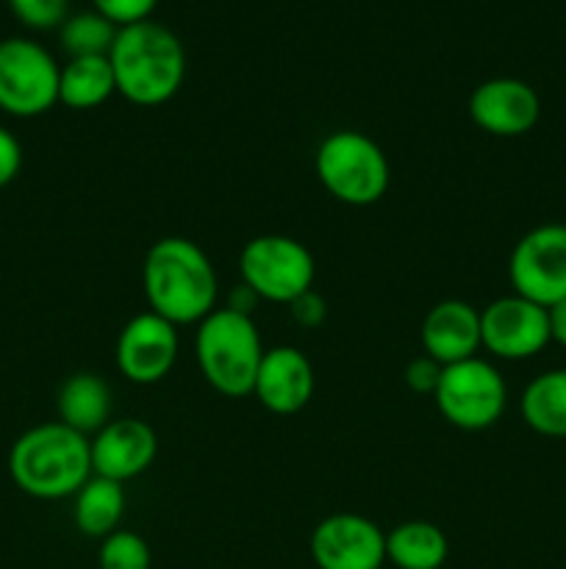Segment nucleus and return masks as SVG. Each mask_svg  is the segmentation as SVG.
Segmentation results:
<instances>
[{
	"mask_svg": "<svg viewBox=\"0 0 566 569\" xmlns=\"http://www.w3.org/2000/svg\"><path fill=\"white\" fill-rule=\"evenodd\" d=\"M142 289L150 311L172 326H194L216 309L220 278L198 242L164 237L144 253Z\"/></svg>",
	"mask_w": 566,
	"mask_h": 569,
	"instance_id": "f257e3e1",
	"label": "nucleus"
},
{
	"mask_svg": "<svg viewBox=\"0 0 566 569\" xmlns=\"http://www.w3.org/2000/svg\"><path fill=\"white\" fill-rule=\"evenodd\" d=\"M117 94L133 106L153 109L178 94L186 78V53L175 33L153 20L117 31L109 50Z\"/></svg>",
	"mask_w": 566,
	"mask_h": 569,
	"instance_id": "f03ea898",
	"label": "nucleus"
},
{
	"mask_svg": "<svg viewBox=\"0 0 566 569\" xmlns=\"http://www.w3.org/2000/svg\"><path fill=\"white\" fill-rule=\"evenodd\" d=\"M9 476L28 498H72L92 478L89 437L59 420L28 428L9 450Z\"/></svg>",
	"mask_w": 566,
	"mask_h": 569,
	"instance_id": "7ed1b4c3",
	"label": "nucleus"
},
{
	"mask_svg": "<svg viewBox=\"0 0 566 569\" xmlns=\"http://www.w3.org/2000/svg\"><path fill=\"white\" fill-rule=\"evenodd\" d=\"M194 356L205 383L222 398L253 395L264 345L253 317L216 306L205 320L198 322Z\"/></svg>",
	"mask_w": 566,
	"mask_h": 569,
	"instance_id": "20e7f679",
	"label": "nucleus"
},
{
	"mask_svg": "<svg viewBox=\"0 0 566 569\" xmlns=\"http://www.w3.org/2000/svg\"><path fill=\"white\" fill-rule=\"evenodd\" d=\"M314 172L331 198L353 209L377 203L392 183V167L381 144L350 128L322 139L314 156Z\"/></svg>",
	"mask_w": 566,
	"mask_h": 569,
	"instance_id": "39448f33",
	"label": "nucleus"
},
{
	"mask_svg": "<svg viewBox=\"0 0 566 569\" xmlns=\"http://www.w3.org/2000/svg\"><path fill=\"white\" fill-rule=\"evenodd\" d=\"M239 276L266 303L289 306L314 289L316 261L303 242L286 233H261L239 253Z\"/></svg>",
	"mask_w": 566,
	"mask_h": 569,
	"instance_id": "423d86ee",
	"label": "nucleus"
},
{
	"mask_svg": "<svg viewBox=\"0 0 566 569\" xmlns=\"http://www.w3.org/2000/svg\"><path fill=\"white\" fill-rule=\"evenodd\" d=\"M433 400L449 426L461 431H486L505 415L508 387L492 361L472 356L458 365L442 367Z\"/></svg>",
	"mask_w": 566,
	"mask_h": 569,
	"instance_id": "0eeeda50",
	"label": "nucleus"
},
{
	"mask_svg": "<svg viewBox=\"0 0 566 569\" xmlns=\"http://www.w3.org/2000/svg\"><path fill=\"white\" fill-rule=\"evenodd\" d=\"M61 67L28 37L0 39V111L17 120L48 114L59 103Z\"/></svg>",
	"mask_w": 566,
	"mask_h": 569,
	"instance_id": "6e6552de",
	"label": "nucleus"
},
{
	"mask_svg": "<svg viewBox=\"0 0 566 569\" xmlns=\"http://www.w3.org/2000/svg\"><path fill=\"white\" fill-rule=\"evenodd\" d=\"M514 295L549 309L566 298V226L544 222L514 244L508 259Z\"/></svg>",
	"mask_w": 566,
	"mask_h": 569,
	"instance_id": "1a4fd4ad",
	"label": "nucleus"
},
{
	"mask_svg": "<svg viewBox=\"0 0 566 569\" xmlns=\"http://www.w3.org/2000/svg\"><path fill=\"white\" fill-rule=\"evenodd\" d=\"M481 345L494 359H533L549 345L547 309L519 295L492 300L481 311Z\"/></svg>",
	"mask_w": 566,
	"mask_h": 569,
	"instance_id": "9d476101",
	"label": "nucleus"
},
{
	"mask_svg": "<svg viewBox=\"0 0 566 569\" xmlns=\"http://www.w3.org/2000/svg\"><path fill=\"white\" fill-rule=\"evenodd\" d=\"M178 348H181L178 326L155 311H142L131 317L117 337V370L131 383L150 387L170 376L178 361Z\"/></svg>",
	"mask_w": 566,
	"mask_h": 569,
	"instance_id": "9b49d317",
	"label": "nucleus"
},
{
	"mask_svg": "<svg viewBox=\"0 0 566 569\" xmlns=\"http://www.w3.org/2000/svg\"><path fill=\"white\" fill-rule=\"evenodd\" d=\"M316 569H381L386 565V533L364 515L325 517L311 533Z\"/></svg>",
	"mask_w": 566,
	"mask_h": 569,
	"instance_id": "f8f14e48",
	"label": "nucleus"
},
{
	"mask_svg": "<svg viewBox=\"0 0 566 569\" xmlns=\"http://www.w3.org/2000/svg\"><path fill=\"white\" fill-rule=\"evenodd\" d=\"M469 117L483 133L492 137H525L542 117V98L519 78H488L472 89Z\"/></svg>",
	"mask_w": 566,
	"mask_h": 569,
	"instance_id": "ddd939ff",
	"label": "nucleus"
},
{
	"mask_svg": "<svg viewBox=\"0 0 566 569\" xmlns=\"http://www.w3.org/2000/svg\"><path fill=\"white\" fill-rule=\"evenodd\" d=\"M89 448H92L94 476L128 483L150 470L155 453H159V437L139 417H122V420L105 422L89 439Z\"/></svg>",
	"mask_w": 566,
	"mask_h": 569,
	"instance_id": "4468645a",
	"label": "nucleus"
},
{
	"mask_svg": "<svg viewBox=\"0 0 566 569\" xmlns=\"http://www.w3.org/2000/svg\"><path fill=\"white\" fill-rule=\"evenodd\" d=\"M314 367L309 356L294 345H277L264 350L259 376H255L253 395L272 415H297L314 398Z\"/></svg>",
	"mask_w": 566,
	"mask_h": 569,
	"instance_id": "2eb2a0df",
	"label": "nucleus"
},
{
	"mask_svg": "<svg viewBox=\"0 0 566 569\" xmlns=\"http://www.w3.org/2000/svg\"><path fill=\"white\" fill-rule=\"evenodd\" d=\"M422 348L425 356L442 367L477 356L481 345V311L466 300H442L422 320Z\"/></svg>",
	"mask_w": 566,
	"mask_h": 569,
	"instance_id": "dca6fc26",
	"label": "nucleus"
},
{
	"mask_svg": "<svg viewBox=\"0 0 566 569\" xmlns=\"http://www.w3.org/2000/svg\"><path fill=\"white\" fill-rule=\"evenodd\" d=\"M55 411L59 422H64L72 431L98 433L111 417V389L98 372H75L61 383L55 395Z\"/></svg>",
	"mask_w": 566,
	"mask_h": 569,
	"instance_id": "f3484780",
	"label": "nucleus"
},
{
	"mask_svg": "<svg viewBox=\"0 0 566 569\" xmlns=\"http://www.w3.org/2000/svg\"><path fill=\"white\" fill-rule=\"evenodd\" d=\"M72 498V520L83 537L105 539L120 528L125 515V483L92 472V478Z\"/></svg>",
	"mask_w": 566,
	"mask_h": 569,
	"instance_id": "a211bd4d",
	"label": "nucleus"
},
{
	"mask_svg": "<svg viewBox=\"0 0 566 569\" xmlns=\"http://www.w3.org/2000/svg\"><path fill=\"white\" fill-rule=\"evenodd\" d=\"M519 411L538 437L566 439V367L533 378L522 392Z\"/></svg>",
	"mask_w": 566,
	"mask_h": 569,
	"instance_id": "6ab92c4d",
	"label": "nucleus"
},
{
	"mask_svg": "<svg viewBox=\"0 0 566 569\" xmlns=\"http://www.w3.org/2000/svg\"><path fill=\"white\" fill-rule=\"evenodd\" d=\"M111 94H117V83L109 56L67 59V64L61 67L59 103H64L67 109H98V106H103Z\"/></svg>",
	"mask_w": 566,
	"mask_h": 569,
	"instance_id": "aec40b11",
	"label": "nucleus"
},
{
	"mask_svg": "<svg viewBox=\"0 0 566 569\" xmlns=\"http://www.w3.org/2000/svg\"><path fill=\"white\" fill-rule=\"evenodd\" d=\"M447 556V537L427 520L400 522L386 533V561L397 569H442Z\"/></svg>",
	"mask_w": 566,
	"mask_h": 569,
	"instance_id": "412c9836",
	"label": "nucleus"
},
{
	"mask_svg": "<svg viewBox=\"0 0 566 569\" xmlns=\"http://www.w3.org/2000/svg\"><path fill=\"white\" fill-rule=\"evenodd\" d=\"M117 31L120 28L105 20L103 14H98V11H81V14H72L61 22L59 42L70 59H81V56H109Z\"/></svg>",
	"mask_w": 566,
	"mask_h": 569,
	"instance_id": "4be33fe9",
	"label": "nucleus"
},
{
	"mask_svg": "<svg viewBox=\"0 0 566 569\" xmlns=\"http://www.w3.org/2000/svg\"><path fill=\"white\" fill-rule=\"evenodd\" d=\"M100 569H150L153 567V553L150 545L139 537L137 531H122L117 528L105 539H100L98 550Z\"/></svg>",
	"mask_w": 566,
	"mask_h": 569,
	"instance_id": "5701e85b",
	"label": "nucleus"
},
{
	"mask_svg": "<svg viewBox=\"0 0 566 569\" xmlns=\"http://www.w3.org/2000/svg\"><path fill=\"white\" fill-rule=\"evenodd\" d=\"M9 9L22 26L50 31V28H61V22L67 20L70 0H9Z\"/></svg>",
	"mask_w": 566,
	"mask_h": 569,
	"instance_id": "b1692460",
	"label": "nucleus"
},
{
	"mask_svg": "<svg viewBox=\"0 0 566 569\" xmlns=\"http://www.w3.org/2000/svg\"><path fill=\"white\" fill-rule=\"evenodd\" d=\"M155 3H159V0H92L94 11L103 14L109 22H114L117 28L150 20Z\"/></svg>",
	"mask_w": 566,
	"mask_h": 569,
	"instance_id": "393cba45",
	"label": "nucleus"
},
{
	"mask_svg": "<svg viewBox=\"0 0 566 569\" xmlns=\"http://www.w3.org/2000/svg\"><path fill=\"white\" fill-rule=\"evenodd\" d=\"M438 378H442V365L433 361L431 356H416L405 367V387L416 395H431L436 392Z\"/></svg>",
	"mask_w": 566,
	"mask_h": 569,
	"instance_id": "a878e982",
	"label": "nucleus"
},
{
	"mask_svg": "<svg viewBox=\"0 0 566 569\" xmlns=\"http://www.w3.org/2000/svg\"><path fill=\"white\" fill-rule=\"evenodd\" d=\"M289 311H292L294 322L303 328H320L322 322L327 320L325 298H322L320 292H314V289H309V292H303L300 298H294L292 303H289Z\"/></svg>",
	"mask_w": 566,
	"mask_h": 569,
	"instance_id": "bb28decb",
	"label": "nucleus"
},
{
	"mask_svg": "<svg viewBox=\"0 0 566 569\" xmlns=\"http://www.w3.org/2000/svg\"><path fill=\"white\" fill-rule=\"evenodd\" d=\"M22 170V144L6 126H0V189L9 187Z\"/></svg>",
	"mask_w": 566,
	"mask_h": 569,
	"instance_id": "cd10ccee",
	"label": "nucleus"
},
{
	"mask_svg": "<svg viewBox=\"0 0 566 569\" xmlns=\"http://www.w3.org/2000/svg\"><path fill=\"white\" fill-rule=\"evenodd\" d=\"M547 320H549V342L566 348V298L549 306Z\"/></svg>",
	"mask_w": 566,
	"mask_h": 569,
	"instance_id": "c85d7f7f",
	"label": "nucleus"
},
{
	"mask_svg": "<svg viewBox=\"0 0 566 569\" xmlns=\"http://www.w3.org/2000/svg\"><path fill=\"white\" fill-rule=\"evenodd\" d=\"M259 295L253 292V289L250 287H244V283H239L236 289H233L231 295H228V303H225V309H231V311H239V315H247V317H253V309L255 306H259Z\"/></svg>",
	"mask_w": 566,
	"mask_h": 569,
	"instance_id": "c756f323",
	"label": "nucleus"
}]
</instances>
